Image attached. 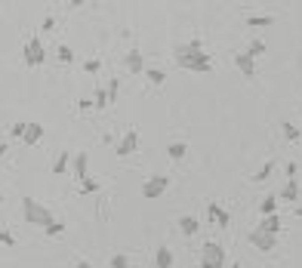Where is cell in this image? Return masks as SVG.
Masks as SVG:
<instances>
[{
  "instance_id": "obj_1",
  "label": "cell",
  "mask_w": 302,
  "mask_h": 268,
  "mask_svg": "<svg viewBox=\"0 0 302 268\" xmlns=\"http://www.w3.org/2000/svg\"><path fill=\"white\" fill-rule=\"evenodd\" d=\"M173 59H176L179 68L194 71V74H210V71H213L210 56L204 52V43H201V40H188V43L176 46V49H173Z\"/></svg>"
},
{
  "instance_id": "obj_2",
  "label": "cell",
  "mask_w": 302,
  "mask_h": 268,
  "mask_svg": "<svg viewBox=\"0 0 302 268\" xmlns=\"http://www.w3.org/2000/svg\"><path fill=\"white\" fill-rule=\"evenodd\" d=\"M22 216H25V222H31V225H49L52 222V213L40 204V201H34V198H25L22 201Z\"/></svg>"
},
{
  "instance_id": "obj_3",
  "label": "cell",
  "mask_w": 302,
  "mask_h": 268,
  "mask_svg": "<svg viewBox=\"0 0 302 268\" xmlns=\"http://www.w3.org/2000/svg\"><path fill=\"white\" fill-rule=\"evenodd\" d=\"M201 262H207V265H213V268H225V247L216 244V241H207L201 247Z\"/></svg>"
},
{
  "instance_id": "obj_4",
  "label": "cell",
  "mask_w": 302,
  "mask_h": 268,
  "mask_svg": "<svg viewBox=\"0 0 302 268\" xmlns=\"http://www.w3.org/2000/svg\"><path fill=\"white\" fill-rule=\"evenodd\" d=\"M22 56H25V65H28V68H37V65H43V59H46V49H43V43H40V37H37V34H34V37L25 43Z\"/></svg>"
},
{
  "instance_id": "obj_5",
  "label": "cell",
  "mask_w": 302,
  "mask_h": 268,
  "mask_svg": "<svg viewBox=\"0 0 302 268\" xmlns=\"http://www.w3.org/2000/svg\"><path fill=\"white\" fill-rule=\"evenodd\" d=\"M167 188H170V176H151V179L142 185V198H145V201H154V198H161Z\"/></svg>"
},
{
  "instance_id": "obj_6",
  "label": "cell",
  "mask_w": 302,
  "mask_h": 268,
  "mask_svg": "<svg viewBox=\"0 0 302 268\" xmlns=\"http://www.w3.org/2000/svg\"><path fill=\"white\" fill-rule=\"evenodd\" d=\"M250 247H256V250H262V253H272V250L278 247V238L269 235V231H262V228H253V231H250Z\"/></svg>"
},
{
  "instance_id": "obj_7",
  "label": "cell",
  "mask_w": 302,
  "mask_h": 268,
  "mask_svg": "<svg viewBox=\"0 0 302 268\" xmlns=\"http://www.w3.org/2000/svg\"><path fill=\"white\" fill-rule=\"evenodd\" d=\"M136 148H139V133H136V130H127L123 139L117 142L114 154H117V157H130V154H136Z\"/></svg>"
},
{
  "instance_id": "obj_8",
  "label": "cell",
  "mask_w": 302,
  "mask_h": 268,
  "mask_svg": "<svg viewBox=\"0 0 302 268\" xmlns=\"http://www.w3.org/2000/svg\"><path fill=\"white\" fill-rule=\"evenodd\" d=\"M207 216H210V222H213V225H219V228H228V225H232L228 210H225L222 204H216V201H210V204H207Z\"/></svg>"
},
{
  "instance_id": "obj_9",
  "label": "cell",
  "mask_w": 302,
  "mask_h": 268,
  "mask_svg": "<svg viewBox=\"0 0 302 268\" xmlns=\"http://www.w3.org/2000/svg\"><path fill=\"white\" fill-rule=\"evenodd\" d=\"M71 170H74V179H77V182L90 179V154H86V151H77V154L71 157Z\"/></svg>"
},
{
  "instance_id": "obj_10",
  "label": "cell",
  "mask_w": 302,
  "mask_h": 268,
  "mask_svg": "<svg viewBox=\"0 0 302 268\" xmlns=\"http://www.w3.org/2000/svg\"><path fill=\"white\" fill-rule=\"evenodd\" d=\"M235 65H238V71H241L247 80L256 77V59H250L247 52H238V56H235Z\"/></svg>"
},
{
  "instance_id": "obj_11",
  "label": "cell",
  "mask_w": 302,
  "mask_h": 268,
  "mask_svg": "<svg viewBox=\"0 0 302 268\" xmlns=\"http://www.w3.org/2000/svg\"><path fill=\"white\" fill-rule=\"evenodd\" d=\"M123 62H127V71H130V74H142V71H145V62H142V52H139V49H130V52L123 56Z\"/></svg>"
},
{
  "instance_id": "obj_12",
  "label": "cell",
  "mask_w": 302,
  "mask_h": 268,
  "mask_svg": "<svg viewBox=\"0 0 302 268\" xmlns=\"http://www.w3.org/2000/svg\"><path fill=\"white\" fill-rule=\"evenodd\" d=\"M176 228H179L185 238H194V235L201 231V222H198V216H182V219L176 222Z\"/></svg>"
},
{
  "instance_id": "obj_13",
  "label": "cell",
  "mask_w": 302,
  "mask_h": 268,
  "mask_svg": "<svg viewBox=\"0 0 302 268\" xmlns=\"http://www.w3.org/2000/svg\"><path fill=\"white\" fill-rule=\"evenodd\" d=\"M40 139H43V123H28V130H25L22 142H25V145H37Z\"/></svg>"
},
{
  "instance_id": "obj_14",
  "label": "cell",
  "mask_w": 302,
  "mask_h": 268,
  "mask_svg": "<svg viewBox=\"0 0 302 268\" xmlns=\"http://www.w3.org/2000/svg\"><path fill=\"white\" fill-rule=\"evenodd\" d=\"M281 198H284L287 204H299V179H287V185H284Z\"/></svg>"
},
{
  "instance_id": "obj_15",
  "label": "cell",
  "mask_w": 302,
  "mask_h": 268,
  "mask_svg": "<svg viewBox=\"0 0 302 268\" xmlns=\"http://www.w3.org/2000/svg\"><path fill=\"white\" fill-rule=\"evenodd\" d=\"M173 262H176V256H173L170 247H161V250L154 253V268H173Z\"/></svg>"
},
{
  "instance_id": "obj_16",
  "label": "cell",
  "mask_w": 302,
  "mask_h": 268,
  "mask_svg": "<svg viewBox=\"0 0 302 268\" xmlns=\"http://www.w3.org/2000/svg\"><path fill=\"white\" fill-rule=\"evenodd\" d=\"M259 228H262V231H269V235H275V238H278V231H281V216H278V213H275V216H265V219H262V222H259Z\"/></svg>"
},
{
  "instance_id": "obj_17",
  "label": "cell",
  "mask_w": 302,
  "mask_h": 268,
  "mask_svg": "<svg viewBox=\"0 0 302 268\" xmlns=\"http://www.w3.org/2000/svg\"><path fill=\"white\" fill-rule=\"evenodd\" d=\"M68 167H71V151H62V154L56 157V164H52V176H62Z\"/></svg>"
},
{
  "instance_id": "obj_18",
  "label": "cell",
  "mask_w": 302,
  "mask_h": 268,
  "mask_svg": "<svg viewBox=\"0 0 302 268\" xmlns=\"http://www.w3.org/2000/svg\"><path fill=\"white\" fill-rule=\"evenodd\" d=\"M247 25L250 28H272L275 25V15H247Z\"/></svg>"
},
{
  "instance_id": "obj_19",
  "label": "cell",
  "mask_w": 302,
  "mask_h": 268,
  "mask_svg": "<svg viewBox=\"0 0 302 268\" xmlns=\"http://www.w3.org/2000/svg\"><path fill=\"white\" fill-rule=\"evenodd\" d=\"M167 154H170L173 160H182V157L188 154V145H185V142H170V145H167Z\"/></svg>"
},
{
  "instance_id": "obj_20",
  "label": "cell",
  "mask_w": 302,
  "mask_h": 268,
  "mask_svg": "<svg viewBox=\"0 0 302 268\" xmlns=\"http://www.w3.org/2000/svg\"><path fill=\"white\" fill-rule=\"evenodd\" d=\"M259 210H262V216H275L278 213V198L275 194H265L262 204H259Z\"/></svg>"
},
{
  "instance_id": "obj_21",
  "label": "cell",
  "mask_w": 302,
  "mask_h": 268,
  "mask_svg": "<svg viewBox=\"0 0 302 268\" xmlns=\"http://www.w3.org/2000/svg\"><path fill=\"white\" fill-rule=\"evenodd\" d=\"M281 130H284V139H287V142H299V139H302L299 127H296V123H290V120H284V123H281Z\"/></svg>"
},
{
  "instance_id": "obj_22",
  "label": "cell",
  "mask_w": 302,
  "mask_h": 268,
  "mask_svg": "<svg viewBox=\"0 0 302 268\" xmlns=\"http://www.w3.org/2000/svg\"><path fill=\"white\" fill-rule=\"evenodd\" d=\"M93 105H96L99 111L111 105V102H108V90H105V86H96V99H93Z\"/></svg>"
},
{
  "instance_id": "obj_23",
  "label": "cell",
  "mask_w": 302,
  "mask_h": 268,
  "mask_svg": "<svg viewBox=\"0 0 302 268\" xmlns=\"http://www.w3.org/2000/svg\"><path fill=\"white\" fill-rule=\"evenodd\" d=\"M272 170H275V160L262 164V170H256V173H253V182H265V179L272 176Z\"/></svg>"
},
{
  "instance_id": "obj_24",
  "label": "cell",
  "mask_w": 302,
  "mask_h": 268,
  "mask_svg": "<svg viewBox=\"0 0 302 268\" xmlns=\"http://www.w3.org/2000/svg\"><path fill=\"white\" fill-rule=\"evenodd\" d=\"M80 191H83V194H96V191H102V182H99V179H83V182H80Z\"/></svg>"
},
{
  "instance_id": "obj_25",
  "label": "cell",
  "mask_w": 302,
  "mask_h": 268,
  "mask_svg": "<svg viewBox=\"0 0 302 268\" xmlns=\"http://www.w3.org/2000/svg\"><path fill=\"white\" fill-rule=\"evenodd\" d=\"M56 56H59V62H62V65H71V62H74V52H71V46H65V43L56 49Z\"/></svg>"
},
{
  "instance_id": "obj_26",
  "label": "cell",
  "mask_w": 302,
  "mask_h": 268,
  "mask_svg": "<svg viewBox=\"0 0 302 268\" xmlns=\"http://www.w3.org/2000/svg\"><path fill=\"white\" fill-rule=\"evenodd\" d=\"M105 90H108V102H114V99H117V96H120V77H111V80H108V86H105Z\"/></svg>"
},
{
  "instance_id": "obj_27",
  "label": "cell",
  "mask_w": 302,
  "mask_h": 268,
  "mask_svg": "<svg viewBox=\"0 0 302 268\" xmlns=\"http://www.w3.org/2000/svg\"><path fill=\"white\" fill-rule=\"evenodd\" d=\"M145 74H148V80H151V83H154V86H161V83H164V80H167V74H164V71H161V68H148V71H145Z\"/></svg>"
},
{
  "instance_id": "obj_28",
  "label": "cell",
  "mask_w": 302,
  "mask_h": 268,
  "mask_svg": "<svg viewBox=\"0 0 302 268\" xmlns=\"http://www.w3.org/2000/svg\"><path fill=\"white\" fill-rule=\"evenodd\" d=\"M111 268H130V256L127 253H114L111 256Z\"/></svg>"
},
{
  "instance_id": "obj_29",
  "label": "cell",
  "mask_w": 302,
  "mask_h": 268,
  "mask_svg": "<svg viewBox=\"0 0 302 268\" xmlns=\"http://www.w3.org/2000/svg\"><path fill=\"white\" fill-rule=\"evenodd\" d=\"M262 52H265V43H262V40H253V43H250V49H247V56H250V59H256V56H262Z\"/></svg>"
},
{
  "instance_id": "obj_30",
  "label": "cell",
  "mask_w": 302,
  "mask_h": 268,
  "mask_svg": "<svg viewBox=\"0 0 302 268\" xmlns=\"http://www.w3.org/2000/svg\"><path fill=\"white\" fill-rule=\"evenodd\" d=\"M43 231H46V235H49V238H59V235H62V231H65V225H62V222H56V219H52V222H49V225H46V228H43Z\"/></svg>"
},
{
  "instance_id": "obj_31",
  "label": "cell",
  "mask_w": 302,
  "mask_h": 268,
  "mask_svg": "<svg viewBox=\"0 0 302 268\" xmlns=\"http://www.w3.org/2000/svg\"><path fill=\"white\" fill-rule=\"evenodd\" d=\"M99 68H102V62H99V59H86V62H83V71H86V74H96Z\"/></svg>"
},
{
  "instance_id": "obj_32",
  "label": "cell",
  "mask_w": 302,
  "mask_h": 268,
  "mask_svg": "<svg viewBox=\"0 0 302 268\" xmlns=\"http://www.w3.org/2000/svg\"><path fill=\"white\" fill-rule=\"evenodd\" d=\"M0 247H15V238L9 231H0Z\"/></svg>"
},
{
  "instance_id": "obj_33",
  "label": "cell",
  "mask_w": 302,
  "mask_h": 268,
  "mask_svg": "<svg viewBox=\"0 0 302 268\" xmlns=\"http://www.w3.org/2000/svg\"><path fill=\"white\" fill-rule=\"evenodd\" d=\"M25 130H28V123H22V120H19V123H12V130H9V133L22 139V136H25Z\"/></svg>"
},
{
  "instance_id": "obj_34",
  "label": "cell",
  "mask_w": 302,
  "mask_h": 268,
  "mask_svg": "<svg viewBox=\"0 0 302 268\" xmlns=\"http://www.w3.org/2000/svg\"><path fill=\"white\" fill-rule=\"evenodd\" d=\"M86 108H96L93 99H77V111H86Z\"/></svg>"
},
{
  "instance_id": "obj_35",
  "label": "cell",
  "mask_w": 302,
  "mask_h": 268,
  "mask_svg": "<svg viewBox=\"0 0 302 268\" xmlns=\"http://www.w3.org/2000/svg\"><path fill=\"white\" fill-rule=\"evenodd\" d=\"M52 25H56V19H52V15H46V19H43V31H52Z\"/></svg>"
},
{
  "instance_id": "obj_36",
  "label": "cell",
  "mask_w": 302,
  "mask_h": 268,
  "mask_svg": "<svg viewBox=\"0 0 302 268\" xmlns=\"http://www.w3.org/2000/svg\"><path fill=\"white\" fill-rule=\"evenodd\" d=\"M287 179H296V164H293V160L287 164Z\"/></svg>"
},
{
  "instance_id": "obj_37",
  "label": "cell",
  "mask_w": 302,
  "mask_h": 268,
  "mask_svg": "<svg viewBox=\"0 0 302 268\" xmlns=\"http://www.w3.org/2000/svg\"><path fill=\"white\" fill-rule=\"evenodd\" d=\"M296 219H302V204H296Z\"/></svg>"
},
{
  "instance_id": "obj_38",
  "label": "cell",
  "mask_w": 302,
  "mask_h": 268,
  "mask_svg": "<svg viewBox=\"0 0 302 268\" xmlns=\"http://www.w3.org/2000/svg\"><path fill=\"white\" fill-rule=\"evenodd\" d=\"M74 268H93V265H90V262H77Z\"/></svg>"
},
{
  "instance_id": "obj_39",
  "label": "cell",
  "mask_w": 302,
  "mask_h": 268,
  "mask_svg": "<svg viewBox=\"0 0 302 268\" xmlns=\"http://www.w3.org/2000/svg\"><path fill=\"white\" fill-rule=\"evenodd\" d=\"M6 151H9V148H6V145H0V157H3V154H6Z\"/></svg>"
},
{
  "instance_id": "obj_40",
  "label": "cell",
  "mask_w": 302,
  "mask_h": 268,
  "mask_svg": "<svg viewBox=\"0 0 302 268\" xmlns=\"http://www.w3.org/2000/svg\"><path fill=\"white\" fill-rule=\"evenodd\" d=\"M228 268H241V262H232V265H228Z\"/></svg>"
},
{
  "instance_id": "obj_41",
  "label": "cell",
  "mask_w": 302,
  "mask_h": 268,
  "mask_svg": "<svg viewBox=\"0 0 302 268\" xmlns=\"http://www.w3.org/2000/svg\"><path fill=\"white\" fill-rule=\"evenodd\" d=\"M201 268H213V265H207V262H201Z\"/></svg>"
},
{
  "instance_id": "obj_42",
  "label": "cell",
  "mask_w": 302,
  "mask_h": 268,
  "mask_svg": "<svg viewBox=\"0 0 302 268\" xmlns=\"http://www.w3.org/2000/svg\"><path fill=\"white\" fill-rule=\"evenodd\" d=\"M0 204H3V194H0Z\"/></svg>"
},
{
  "instance_id": "obj_43",
  "label": "cell",
  "mask_w": 302,
  "mask_h": 268,
  "mask_svg": "<svg viewBox=\"0 0 302 268\" xmlns=\"http://www.w3.org/2000/svg\"><path fill=\"white\" fill-rule=\"evenodd\" d=\"M299 133H302V127H299Z\"/></svg>"
},
{
  "instance_id": "obj_44",
  "label": "cell",
  "mask_w": 302,
  "mask_h": 268,
  "mask_svg": "<svg viewBox=\"0 0 302 268\" xmlns=\"http://www.w3.org/2000/svg\"><path fill=\"white\" fill-rule=\"evenodd\" d=\"M0 6H3V3H0Z\"/></svg>"
}]
</instances>
